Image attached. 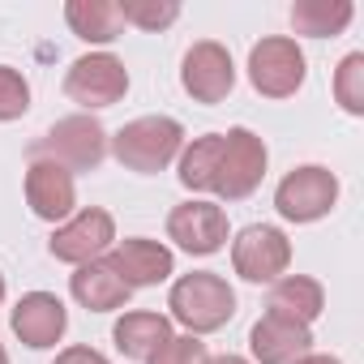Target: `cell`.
<instances>
[{"mask_svg":"<svg viewBox=\"0 0 364 364\" xmlns=\"http://www.w3.org/2000/svg\"><path fill=\"white\" fill-rule=\"evenodd\" d=\"M296 364H343L338 355H321V351H309L304 360H296Z\"/></svg>","mask_w":364,"mask_h":364,"instance_id":"obj_27","label":"cell"},{"mask_svg":"<svg viewBox=\"0 0 364 364\" xmlns=\"http://www.w3.org/2000/svg\"><path fill=\"white\" fill-rule=\"evenodd\" d=\"M107 150L116 154L120 167L137 171V176H154L163 167L176 163V154L185 150V129L176 116H137L129 124L116 129V137H107Z\"/></svg>","mask_w":364,"mask_h":364,"instance_id":"obj_2","label":"cell"},{"mask_svg":"<svg viewBox=\"0 0 364 364\" xmlns=\"http://www.w3.org/2000/svg\"><path fill=\"white\" fill-rule=\"evenodd\" d=\"M26 202H31V210L43 223L60 228L77 210V180H73V171H65L60 163H48V159H31V167H26Z\"/></svg>","mask_w":364,"mask_h":364,"instance_id":"obj_13","label":"cell"},{"mask_svg":"<svg viewBox=\"0 0 364 364\" xmlns=\"http://www.w3.org/2000/svg\"><path fill=\"white\" fill-rule=\"evenodd\" d=\"M69 291H73V300H77L82 309H90V313H116V309H124L129 296H133L107 262H86V266H77V270L69 274Z\"/></svg>","mask_w":364,"mask_h":364,"instance_id":"obj_17","label":"cell"},{"mask_svg":"<svg viewBox=\"0 0 364 364\" xmlns=\"http://www.w3.org/2000/svg\"><path fill=\"white\" fill-rule=\"evenodd\" d=\"M65 95L77 107H86V116L90 112H103V107H112V103H120L129 95V69L112 52H86V56H77L69 65Z\"/></svg>","mask_w":364,"mask_h":364,"instance_id":"obj_7","label":"cell"},{"mask_svg":"<svg viewBox=\"0 0 364 364\" xmlns=\"http://www.w3.org/2000/svg\"><path fill=\"white\" fill-rule=\"evenodd\" d=\"M180 86H185V95L193 103H223L236 86V65H232V52L215 39H198L185 60H180Z\"/></svg>","mask_w":364,"mask_h":364,"instance_id":"obj_10","label":"cell"},{"mask_svg":"<svg viewBox=\"0 0 364 364\" xmlns=\"http://www.w3.org/2000/svg\"><path fill=\"white\" fill-rule=\"evenodd\" d=\"M116 9H120V22L137 31H167L180 18L176 0H120Z\"/></svg>","mask_w":364,"mask_h":364,"instance_id":"obj_23","label":"cell"},{"mask_svg":"<svg viewBox=\"0 0 364 364\" xmlns=\"http://www.w3.org/2000/svg\"><path fill=\"white\" fill-rule=\"evenodd\" d=\"M26 112H31V82L14 65H0V124L22 120Z\"/></svg>","mask_w":364,"mask_h":364,"instance_id":"obj_24","label":"cell"},{"mask_svg":"<svg viewBox=\"0 0 364 364\" xmlns=\"http://www.w3.org/2000/svg\"><path fill=\"white\" fill-rule=\"evenodd\" d=\"M9 326H14V334H18L26 347L43 351V347H56V343L65 338V330H69V309H65V300L52 296V291H26V296L14 304V313H9Z\"/></svg>","mask_w":364,"mask_h":364,"instance_id":"obj_14","label":"cell"},{"mask_svg":"<svg viewBox=\"0 0 364 364\" xmlns=\"http://www.w3.org/2000/svg\"><path fill=\"white\" fill-rule=\"evenodd\" d=\"M0 364H9V351H5V343H0Z\"/></svg>","mask_w":364,"mask_h":364,"instance_id":"obj_29","label":"cell"},{"mask_svg":"<svg viewBox=\"0 0 364 364\" xmlns=\"http://www.w3.org/2000/svg\"><path fill=\"white\" fill-rule=\"evenodd\" d=\"M232 266L245 283H274L291 266V240L270 223H249L232 240Z\"/></svg>","mask_w":364,"mask_h":364,"instance_id":"obj_9","label":"cell"},{"mask_svg":"<svg viewBox=\"0 0 364 364\" xmlns=\"http://www.w3.org/2000/svg\"><path fill=\"white\" fill-rule=\"evenodd\" d=\"M167 309L171 321H180L189 334H215L236 317V291L223 274L215 270H193V274H180L167 291Z\"/></svg>","mask_w":364,"mask_h":364,"instance_id":"obj_1","label":"cell"},{"mask_svg":"<svg viewBox=\"0 0 364 364\" xmlns=\"http://www.w3.org/2000/svg\"><path fill=\"white\" fill-rule=\"evenodd\" d=\"M0 304H5V274H0Z\"/></svg>","mask_w":364,"mask_h":364,"instance_id":"obj_30","label":"cell"},{"mask_svg":"<svg viewBox=\"0 0 364 364\" xmlns=\"http://www.w3.org/2000/svg\"><path fill=\"white\" fill-rule=\"evenodd\" d=\"M103 262L120 274V283H124L129 291H137V287H159V283H167V279L176 274V253H171L167 245H159V240H146V236H129V240L112 245Z\"/></svg>","mask_w":364,"mask_h":364,"instance_id":"obj_12","label":"cell"},{"mask_svg":"<svg viewBox=\"0 0 364 364\" xmlns=\"http://www.w3.org/2000/svg\"><path fill=\"white\" fill-rule=\"evenodd\" d=\"M167 240H176V249H185L193 257H210L228 245V210L219 202H180L167 215Z\"/></svg>","mask_w":364,"mask_h":364,"instance_id":"obj_11","label":"cell"},{"mask_svg":"<svg viewBox=\"0 0 364 364\" xmlns=\"http://www.w3.org/2000/svg\"><path fill=\"white\" fill-rule=\"evenodd\" d=\"M309 77V60L304 48L287 35H270L262 43H253L249 52V82L257 95L266 99H291Z\"/></svg>","mask_w":364,"mask_h":364,"instance_id":"obj_6","label":"cell"},{"mask_svg":"<svg viewBox=\"0 0 364 364\" xmlns=\"http://www.w3.org/2000/svg\"><path fill=\"white\" fill-rule=\"evenodd\" d=\"M355 9L351 0H296L291 5V31L309 39H334L351 26Z\"/></svg>","mask_w":364,"mask_h":364,"instance_id":"obj_21","label":"cell"},{"mask_svg":"<svg viewBox=\"0 0 364 364\" xmlns=\"http://www.w3.org/2000/svg\"><path fill=\"white\" fill-rule=\"evenodd\" d=\"M116 240V219L103 210V206H86V210H73L48 240V253L56 262H69L73 270L86 266V262H103V253L112 249Z\"/></svg>","mask_w":364,"mask_h":364,"instance_id":"obj_8","label":"cell"},{"mask_svg":"<svg viewBox=\"0 0 364 364\" xmlns=\"http://www.w3.org/2000/svg\"><path fill=\"white\" fill-rule=\"evenodd\" d=\"M266 141L253 129H228L223 133V154H219V171H215V193L223 202H245L262 189V176H266Z\"/></svg>","mask_w":364,"mask_h":364,"instance_id":"obj_4","label":"cell"},{"mask_svg":"<svg viewBox=\"0 0 364 364\" xmlns=\"http://www.w3.org/2000/svg\"><path fill=\"white\" fill-rule=\"evenodd\" d=\"M210 364H249V360H245V355H232V351H228V355H210Z\"/></svg>","mask_w":364,"mask_h":364,"instance_id":"obj_28","label":"cell"},{"mask_svg":"<svg viewBox=\"0 0 364 364\" xmlns=\"http://www.w3.org/2000/svg\"><path fill=\"white\" fill-rule=\"evenodd\" d=\"M146 364H210V347L198 334H171Z\"/></svg>","mask_w":364,"mask_h":364,"instance_id":"obj_25","label":"cell"},{"mask_svg":"<svg viewBox=\"0 0 364 364\" xmlns=\"http://www.w3.org/2000/svg\"><path fill=\"white\" fill-rule=\"evenodd\" d=\"M326 309V291L317 279L309 274H283L270 283V296H266V313L270 317H283V321H296V326H313Z\"/></svg>","mask_w":364,"mask_h":364,"instance_id":"obj_16","label":"cell"},{"mask_svg":"<svg viewBox=\"0 0 364 364\" xmlns=\"http://www.w3.org/2000/svg\"><path fill=\"white\" fill-rule=\"evenodd\" d=\"M31 159L60 163L65 171H95L107 159V129L86 112L65 116L31 146Z\"/></svg>","mask_w":364,"mask_h":364,"instance_id":"obj_3","label":"cell"},{"mask_svg":"<svg viewBox=\"0 0 364 364\" xmlns=\"http://www.w3.org/2000/svg\"><path fill=\"white\" fill-rule=\"evenodd\" d=\"M334 99L347 116H364V52H351L334 69Z\"/></svg>","mask_w":364,"mask_h":364,"instance_id":"obj_22","label":"cell"},{"mask_svg":"<svg viewBox=\"0 0 364 364\" xmlns=\"http://www.w3.org/2000/svg\"><path fill=\"white\" fill-rule=\"evenodd\" d=\"M334 202H338V176L321 163L291 167L274 189V210L287 223H317L334 210Z\"/></svg>","mask_w":364,"mask_h":364,"instance_id":"obj_5","label":"cell"},{"mask_svg":"<svg viewBox=\"0 0 364 364\" xmlns=\"http://www.w3.org/2000/svg\"><path fill=\"white\" fill-rule=\"evenodd\" d=\"M65 22H69V31L82 43H99V48H107V43H116L124 35L116 0H69V5H65Z\"/></svg>","mask_w":364,"mask_h":364,"instance_id":"obj_19","label":"cell"},{"mask_svg":"<svg viewBox=\"0 0 364 364\" xmlns=\"http://www.w3.org/2000/svg\"><path fill=\"white\" fill-rule=\"evenodd\" d=\"M249 351H253L257 364H296V360H304L313 351V330L266 313L249 330Z\"/></svg>","mask_w":364,"mask_h":364,"instance_id":"obj_15","label":"cell"},{"mask_svg":"<svg viewBox=\"0 0 364 364\" xmlns=\"http://www.w3.org/2000/svg\"><path fill=\"white\" fill-rule=\"evenodd\" d=\"M167 338H171V317L150 309H133L112 326V343L124 360H150Z\"/></svg>","mask_w":364,"mask_h":364,"instance_id":"obj_18","label":"cell"},{"mask_svg":"<svg viewBox=\"0 0 364 364\" xmlns=\"http://www.w3.org/2000/svg\"><path fill=\"white\" fill-rule=\"evenodd\" d=\"M219 154H223V133L193 137L185 150L176 154V176H180V185H185L189 193H215Z\"/></svg>","mask_w":364,"mask_h":364,"instance_id":"obj_20","label":"cell"},{"mask_svg":"<svg viewBox=\"0 0 364 364\" xmlns=\"http://www.w3.org/2000/svg\"><path fill=\"white\" fill-rule=\"evenodd\" d=\"M52 364H112L103 351H95V347H65Z\"/></svg>","mask_w":364,"mask_h":364,"instance_id":"obj_26","label":"cell"}]
</instances>
